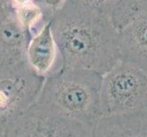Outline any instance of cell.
<instances>
[{"instance_id":"obj_1","label":"cell","mask_w":147,"mask_h":137,"mask_svg":"<svg viewBox=\"0 0 147 137\" xmlns=\"http://www.w3.org/2000/svg\"><path fill=\"white\" fill-rule=\"evenodd\" d=\"M50 22L62 68L103 75L120 59L118 30L107 15L69 0Z\"/></svg>"},{"instance_id":"obj_2","label":"cell","mask_w":147,"mask_h":137,"mask_svg":"<svg viewBox=\"0 0 147 137\" xmlns=\"http://www.w3.org/2000/svg\"><path fill=\"white\" fill-rule=\"evenodd\" d=\"M101 79L102 75L90 70L61 67L45 77L35 103L95 128L102 117Z\"/></svg>"},{"instance_id":"obj_3","label":"cell","mask_w":147,"mask_h":137,"mask_svg":"<svg viewBox=\"0 0 147 137\" xmlns=\"http://www.w3.org/2000/svg\"><path fill=\"white\" fill-rule=\"evenodd\" d=\"M102 117L120 116L147 110V72L119 59L102 75L100 88Z\"/></svg>"},{"instance_id":"obj_4","label":"cell","mask_w":147,"mask_h":137,"mask_svg":"<svg viewBox=\"0 0 147 137\" xmlns=\"http://www.w3.org/2000/svg\"><path fill=\"white\" fill-rule=\"evenodd\" d=\"M6 137H94V128L34 103L7 121Z\"/></svg>"},{"instance_id":"obj_5","label":"cell","mask_w":147,"mask_h":137,"mask_svg":"<svg viewBox=\"0 0 147 137\" xmlns=\"http://www.w3.org/2000/svg\"><path fill=\"white\" fill-rule=\"evenodd\" d=\"M44 80L28 64L17 69L0 68V118L8 121L31 107Z\"/></svg>"},{"instance_id":"obj_6","label":"cell","mask_w":147,"mask_h":137,"mask_svg":"<svg viewBox=\"0 0 147 137\" xmlns=\"http://www.w3.org/2000/svg\"><path fill=\"white\" fill-rule=\"evenodd\" d=\"M31 36L21 27L8 4L0 12V68L17 69L28 65L27 47Z\"/></svg>"},{"instance_id":"obj_7","label":"cell","mask_w":147,"mask_h":137,"mask_svg":"<svg viewBox=\"0 0 147 137\" xmlns=\"http://www.w3.org/2000/svg\"><path fill=\"white\" fill-rule=\"evenodd\" d=\"M120 59L147 72V8L118 31Z\"/></svg>"},{"instance_id":"obj_8","label":"cell","mask_w":147,"mask_h":137,"mask_svg":"<svg viewBox=\"0 0 147 137\" xmlns=\"http://www.w3.org/2000/svg\"><path fill=\"white\" fill-rule=\"evenodd\" d=\"M58 54L51 22L48 21L30 38L27 47V62L37 74L46 77L51 73Z\"/></svg>"},{"instance_id":"obj_9","label":"cell","mask_w":147,"mask_h":137,"mask_svg":"<svg viewBox=\"0 0 147 137\" xmlns=\"http://www.w3.org/2000/svg\"><path fill=\"white\" fill-rule=\"evenodd\" d=\"M94 137H147V110L101 117L95 125Z\"/></svg>"},{"instance_id":"obj_10","label":"cell","mask_w":147,"mask_h":137,"mask_svg":"<svg viewBox=\"0 0 147 137\" xmlns=\"http://www.w3.org/2000/svg\"><path fill=\"white\" fill-rule=\"evenodd\" d=\"M147 8V0H119L111 14V19L117 30L123 28Z\"/></svg>"},{"instance_id":"obj_11","label":"cell","mask_w":147,"mask_h":137,"mask_svg":"<svg viewBox=\"0 0 147 137\" xmlns=\"http://www.w3.org/2000/svg\"><path fill=\"white\" fill-rule=\"evenodd\" d=\"M14 12L21 27L31 35L33 34L34 28L40 21L43 22L42 11L35 3L14 9Z\"/></svg>"},{"instance_id":"obj_12","label":"cell","mask_w":147,"mask_h":137,"mask_svg":"<svg viewBox=\"0 0 147 137\" xmlns=\"http://www.w3.org/2000/svg\"><path fill=\"white\" fill-rule=\"evenodd\" d=\"M69 0H34V3L40 8L43 14V23L50 21L60 11Z\"/></svg>"},{"instance_id":"obj_13","label":"cell","mask_w":147,"mask_h":137,"mask_svg":"<svg viewBox=\"0 0 147 137\" xmlns=\"http://www.w3.org/2000/svg\"><path fill=\"white\" fill-rule=\"evenodd\" d=\"M78 1L107 15L110 18L111 12L119 2V0H78Z\"/></svg>"},{"instance_id":"obj_14","label":"cell","mask_w":147,"mask_h":137,"mask_svg":"<svg viewBox=\"0 0 147 137\" xmlns=\"http://www.w3.org/2000/svg\"><path fill=\"white\" fill-rule=\"evenodd\" d=\"M8 3L13 9H16V8L28 6V5L30 4H33L34 0H8Z\"/></svg>"},{"instance_id":"obj_15","label":"cell","mask_w":147,"mask_h":137,"mask_svg":"<svg viewBox=\"0 0 147 137\" xmlns=\"http://www.w3.org/2000/svg\"><path fill=\"white\" fill-rule=\"evenodd\" d=\"M7 124V121L0 118V137H6Z\"/></svg>"},{"instance_id":"obj_16","label":"cell","mask_w":147,"mask_h":137,"mask_svg":"<svg viewBox=\"0 0 147 137\" xmlns=\"http://www.w3.org/2000/svg\"><path fill=\"white\" fill-rule=\"evenodd\" d=\"M8 4V0H0V12H2Z\"/></svg>"}]
</instances>
